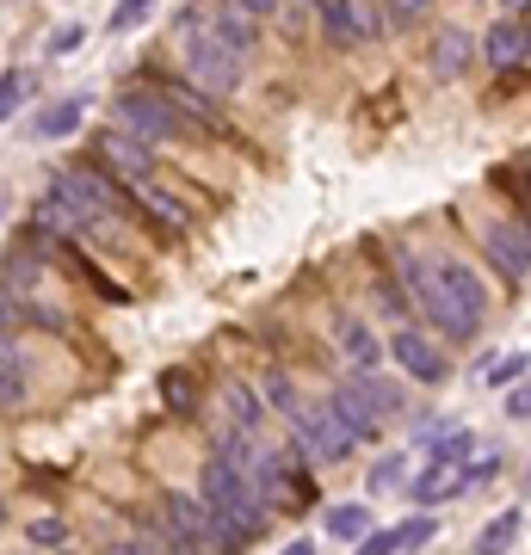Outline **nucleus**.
Returning a JSON list of instances; mask_svg holds the SVG:
<instances>
[{"instance_id":"c85d7f7f","label":"nucleus","mask_w":531,"mask_h":555,"mask_svg":"<svg viewBox=\"0 0 531 555\" xmlns=\"http://www.w3.org/2000/svg\"><path fill=\"white\" fill-rule=\"evenodd\" d=\"M433 531H439V525H433L427 513H420V518H408V525L395 531V543H402V550H420V543H433Z\"/></svg>"},{"instance_id":"f257e3e1","label":"nucleus","mask_w":531,"mask_h":555,"mask_svg":"<svg viewBox=\"0 0 531 555\" xmlns=\"http://www.w3.org/2000/svg\"><path fill=\"white\" fill-rule=\"evenodd\" d=\"M408 284H414V297H420V309H427L433 327H445L452 339L482 334V309H489V297H482V278H476L470 266L439 259V266H427V272H414Z\"/></svg>"},{"instance_id":"0eeeda50","label":"nucleus","mask_w":531,"mask_h":555,"mask_svg":"<svg viewBox=\"0 0 531 555\" xmlns=\"http://www.w3.org/2000/svg\"><path fill=\"white\" fill-rule=\"evenodd\" d=\"M285 420H291L296 444H303L315 463H340V456H353V444H358V438L340 426V414L328 408V401H303L296 396L291 408H285Z\"/></svg>"},{"instance_id":"f8f14e48","label":"nucleus","mask_w":531,"mask_h":555,"mask_svg":"<svg viewBox=\"0 0 531 555\" xmlns=\"http://www.w3.org/2000/svg\"><path fill=\"white\" fill-rule=\"evenodd\" d=\"M482 247H489V259H494V272H507V278H531V241H526V229H482Z\"/></svg>"},{"instance_id":"f03ea898","label":"nucleus","mask_w":531,"mask_h":555,"mask_svg":"<svg viewBox=\"0 0 531 555\" xmlns=\"http://www.w3.org/2000/svg\"><path fill=\"white\" fill-rule=\"evenodd\" d=\"M179 50H186V75H192L198 93H236L241 87V56L198 13L179 20Z\"/></svg>"},{"instance_id":"9d476101","label":"nucleus","mask_w":531,"mask_h":555,"mask_svg":"<svg viewBox=\"0 0 531 555\" xmlns=\"http://www.w3.org/2000/svg\"><path fill=\"white\" fill-rule=\"evenodd\" d=\"M390 352H395V364H402L414 383H445V358H439V346H433L427 334L402 327V334L390 339Z\"/></svg>"},{"instance_id":"4be33fe9","label":"nucleus","mask_w":531,"mask_h":555,"mask_svg":"<svg viewBox=\"0 0 531 555\" xmlns=\"http://www.w3.org/2000/svg\"><path fill=\"white\" fill-rule=\"evenodd\" d=\"M321 7V25L334 43H358V20H353V0H315Z\"/></svg>"},{"instance_id":"aec40b11","label":"nucleus","mask_w":531,"mask_h":555,"mask_svg":"<svg viewBox=\"0 0 531 555\" xmlns=\"http://www.w3.org/2000/svg\"><path fill=\"white\" fill-rule=\"evenodd\" d=\"M340 346H346V358H353L358 371H371L377 352H383V346H377V334H371V327H358V321H340Z\"/></svg>"},{"instance_id":"2f4dec72","label":"nucleus","mask_w":531,"mask_h":555,"mask_svg":"<svg viewBox=\"0 0 531 555\" xmlns=\"http://www.w3.org/2000/svg\"><path fill=\"white\" fill-rule=\"evenodd\" d=\"M80 38H87V31H80L75 20L56 25V31H50V56H68V50H80Z\"/></svg>"},{"instance_id":"a211bd4d","label":"nucleus","mask_w":531,"mask_h":555,"mask_svg":"<svg viewBox=\"0 0 531 555\" xmlns=\"http://www.w3.org/2000/svg\"><path fill=\"white\" fill-rule=\"evenodd\" d=\"M452 494H464V476H457L452 463H427V476L414 481V500L420 506H439V500H452Z\"/></svg>"},{"instance_id":"ea45409f","label":"nucleus","mask_w":531,"mask_h":555,"mask_svg":"<svg viewBox=\"0 0 531 555\" xmlns=\"http://www.w3.org/2000/svg\"><path fill=\"white\" fill-rule=\"evenodd\" d=\"M112 555H137V550H130V543H124V550H112Z\"/></svg>"},{"instance_id":"39448f33","label":"nucleus","mask_w":531,"mask_h":555,"mask_svg":"<svg viewBox=\"0 0 531 555\" xmlns=\"http://www.w3.org/2000/svg\"><path fill=\"white\" fill-rule=\"evenodd\" d=\"M167 537L186 543L192 555H241L248 550V537H236L204 500H186V494H167Z\"/></svg>"},{"instance_id":"f3484780","label":"nucleus","mask_w":531,"mask_h":555,"mask_svg":"<svg viewBox=\"0 0 531 555\" xmlns=\"http://www.w3.org/2000/svg\"><path fill=\"white\" fill-rule=\"evenodd\" d=\"M75 130H80V100H50L38 118H31V137H38V142L75 137Z\"/></svg>"},{"instance_id":"393cba45","label":"nucleus","mask_w":531,"mask_h":555,"mask_svg":"<svg viewBox=\"0 0 531 555\" xmlns=\"http://www.w3.org/2000/svg\"><path fill=\"white\" fill-rule=\"evenodd\" d=\"M25 396V358L13 352V339L0 334V401H20Z\"/></svg>"},{"instance_id":"dca6fc26","label":"nucleus","mask_w":531,"mask_h":555,"mask_svg":"<svg viewBox=\"0 0 531 555\" xmlns=\"http://www.w3.org/2000/svg\"><path fill=\"white\" fill-rule=\"evenodd\" d=\"M99 160H112V167H118V173H149V142H137V137H124L118 124H112V130H105V137H99Z\"/></svg>"},{"instance_id":"a878e982","label":"nucleus","mask_w":531,"mask_h":555,"mask_svg":"<svg viewBox=\"0 0 531 555\" xmlns=\"http://www.w3.org/2000/svg\"><path fill=\"white\" fill-rule=\"evenodd\" d=\"M223 401H229V426H260V401L241 383H223Z\"/></svg>"},{"instance_id":"e433bc0d","label":"nucleus","mask_w":531,"mask_h":555,"mask_svg":"<svg viewBox=\"0 0 531 555\" xmlns=\"http://www.w3.org/2000/svg\"><path fill=\"white\" fill-rule=\"evenodd\" d=\"M229 7H241L248 20H273V13H278V0H229Z\"/></svg>"},{"instance_id":"f704fd0d","label":"nucleus","mask_w":531,"mask_h":555,"mask_svg":"<svg viewBox=\"0 0 531 555\" xmlns=\"http://www.w3.org/2000/svg\"><path fill=\"white\" fill-rule=\"evenodd\" d=\"M371 488H377V494H383V488H402V456H383V463H377Z\"/></svg>"},{"instance_id":"6ab92c4d","label":"nucleus","mask_w":531,"mask_h":555,"mask_svg":"<svg viewBox=\"0 0 531 555\" xmlns=\"http://www.w3.org/2000/svg\"><path fill=\"white\" fill-rule=\"evenodd\" d=\"M328 537H340V543L371 537V506H358V500H346V506H328Z\"/></svg>"},{"instance_id":"473e14b6","label":"nucleus","mask_w":531,"mask_h":555,"mask_svg":"<svg viewBox=\"0 0 531 555\" xmlns=\"http://www.w3.org/2000/svg\"><path fill=\"white\" fill-rule=\"evenodd\" d=\"M507 414H513V420H531V377H519V383L507 389Z\"/></svg>"},{"instance_id":"ddd939ff","label":"nucleus","mask_w":531,"mask_h":555,"mask_svg":"<svg viewBox=\"0 0 531 555\" xmlns=\"http://www.w3.org/2000/svg\"><path fill=\"white\" fill-rule=\"evenodd\" d=\"M155 93L179 112V124H186V130H211V124L223 130V118L211 112V100H204L198 87H186V80H155Z\"/></svg>"},{"instance_id":"72a5a7b5","label":"nucleus","mask_w":531,"mask_h":555,"mask_svg":"<svg viewBox=\"0 0 531 555\" xmlns=\"http://www.w3.org/2000/svg\"><path fill=\"white\" fill-rule=\"evenodd\" d=\"M137 555H192L186 543H174V537H142V543H130Z\"/></svg>"},{"instance_id":"7ed1b4c3","label":"nucleus","mask_w":531,"mask_h":555,"mask_svg":"<svg viewBox=\"0 0 531 555\" xmlns=\"http://www.w3.org/2000/svg\"><path fill=\"white\" fill-rule=\"evenodd\" d=\"M198 494H204V506H211V513H217L236 537H260V531H266V500H260L254 488H248V481L223 463V456H211V463H204Z\"/></svg>"},{"instance_id":"7c9ffc66","label":"nucleus","mask_w":531,"mask_h":555,"mask_svg":"<svg viewBox=\"0 0 531 555\" xmlns=\"http://www.w3.org/2000/svg\"><path fill=\"white\" fill-rule=\"evenodd\" d=\"M353 555H402V543H395V531H371V537H358Z\"/></svg>"},{"instance_id":"412c9836","label":"nucleus","mask_w":531,"mask_h":555,"mask_svg":"<svg viewBox=\"0 0 531 555\" xmlns=\"http://www.w3.org/2000/svg\"><path fill=\"white\" fill-rule=\"evenodd\" d=\"M513 543H519V513H501L489 518V531L476 537V555H507Z\"/></svg>"},{"instance_id":"9b49d317","label":"nucleus","mask_w":531,"mask_h":555,"mask_svg":"<svg viewBox=\"0 0 531 555\" xmlns=\"http://www.w3.org/2000/svg\"><path fill=\"white\" fill-rule=\"evenodd\" d=\"M470 56H476V43L464 25H439L433 31V80H464L470 75Z\"/></svg>"},{"instance_id":"423d86ee","label":"nucleus","mask_w":531,"mask_h":555,"mask_svg":"<svg viewBox=\"0 0 531 555\" xmlns=\"http://www.w3.org/2000/svg\"><path fill=\"white\" fill-rule=\"evenodd\" d=\"M112 124H118L124 137L137 142H167V137H186V124H179V112L167 100H161L155 87H124L118 100H112Z\"/></svg>"},{"instance_id":"c9c22d12","label":"nucleus","mask_w":531,"mask_h":555,"mask_svg":"<svg viewBox=\"0 0 531 555\" xmlns=\"http://www.w3.org/2000/svg\"><path fill=\"white\" fill-rule=\"evenodd\" d=\"M427 7H433V0H390V25H414Z\"/></svg>"},{"instance_id":"4468645a","label":"nucleus","mask_w":531,"mask_h":555,"mask_svg":"<svg viewBox=\"0 0 531 555\" xmlns=\"http://www.w3.org/2000/svg\"><path fill=\"white\" fill-rule=\"evenodd\" d=\"M254 25H260V20H248L241 7H229V0H217V13H211V31H217V38L229 43V50H236L241 62H248V50L260 43V31H254Z\"/></svg>"},{"instance_id":"1a4fd4ad","label":"nucleus","mask_w":531,"mask_h":555,"mask_svg":"<svg viewBox=\"0 0 531 555\" xmlns=\"http://www.w3.org/2000/svg\"><path fill=\"white\" fill-rule=\"evenodd\" d=\"M124 198L137 204L142 217L155 222L161 235H186V229H192V210H186V204L179 198H167V192H161L155 179L149 173H137V179H124Z\"/></svg>"},{"instance_id":"cd10ccee","label":"nucleus","mask_w":531,"mask_h":555,"mask_svg":"<svg viewBox=\"0 0 531 555\" xmlns=\"http://www.w3.org/2000/svg\"><path fill=\"white\" fill-rule=\"evenodd\" d=\"M149 13H155V0H118V7H112V31H137Z\"/></svg>"},{"instance_id":"20e7f679","label":"nucleus","mask_w":531,"mask_h":555,"mask_svg":"<svg viewBox=\"0 0 531 555\" xmlns=\"http://www.w3.org/2000/svg\"><path fill=\"white\" fill-rule=\"evenodd\" d=\"M328 408L340 414V426H346L353 438H377L383 433V420L402 408V389L383 383V377H371V371H358V377H346L334 396H328Z\"/></svg>"},{"instance_id":"6e6552de","label":"nucleus","mask_w":531,"mask_h":555,"mask_svg":"<svg viewBox=\"0 0 531 555\" xmlns=\"http://www.w3.org/2000/svg\"><path fill=\"white\" fill-rule=\"evenodd\" d=\"M56 198L75 204L80 217H87V229H105V235H118L112 222H118L124 210V192L112 185V179H99L93 167H62L56 173Z\"/></svg>"},{"instance_id":"5701e85b","label":"nucleus","mask_w":531,"mask_h":555,"mask_svg":"<svg viewBox=\"0 0 531 555\" xmlns=\"http://www.w3.org/2000/svg\"><path fill=\"white\" fill-rule=\"evenodd\" d=\"M526 371H531L526 352H501V358H489V364H482V383H489V389H513Z\"/></svg>"},{"instance_id":"2eb2a0df","label":"nucleus","mask_w":531,"mask_h":555,"mask_svg":"<svg viewBox=\"0 0 531 555\" xmlns=\"http://www.w3.org/2000/svg\"><path fill=\"white\" fill-rule=\"evenodd\" d=\"M531 56V31H526V20H507V25H494L489 31V62L507 75V68H519V62Z\"/></svg>"},{"instance_id":"c756f323","label":"nucleus","mask_w":531,"mask_h":555,"mask_svg":"<svg viewBox=\"0 0 531 555\" xmlns=\"http://www.w3.org/2000/svg\"><path fill=\"white\" fill-rule=\"evenodd\" d=\"M20 321H25V309H20V297H13V284L0 278V334H13Z\"/></svg>"},{"instance_id":"bb28decb","label":"nucleus","mask_w":531,"mask_h":555,"mask_svg":"<svg viewBox=\"0 0 531 555\" xmlns=\"http://www.w3.org/2000/svg\"><path fill=\"white\" fill-rule=\"evenodd\" d=\"M470 444H476V438L464 433V426H452V433H439L427 451H433V463H464V456H470Z\"/></svg>"},{"instance_id":"58836bf2","label":"nucleus","mask_w":531,"mask_h":555,"mask_svg":"<svg viewBox=\"0 0 531 555\" xmlns=\"http://www.w3.org/2000/svg\"><path fill=\"white\" fill-rule=\"evenodd\" d=\"M278 555H315V543H291V550H278Z\"/></svg>"},{"instance_id":"b1692460","label":"nucleus","mask_w":531,"mask_h":555,"mask_svg":"<svg viewBox=\"0 0 531 555\" xmlns=\"http://www.w3.org/2000/svg\"><path fill=\"white\" fill-rule=\"evenodd\" d=\"M161 401H167L174 414H198V383H192V371H167V377H161Z\"/></svg>"},{"instance_id":"4c0bfd02","label":"nucleus","mask_w":531,"mask_h":555,"mask_svg":"<svg viewBox=\"0 0 531 555\" xmlns=\"http://www.w3.org/2000/svg\"><path fill=\"white\" fill-rule=\"evenodd\" d=\"M31 537H38V543H62V525H56V518H38V525H31Z\"/></svg>"}]
</instances>
